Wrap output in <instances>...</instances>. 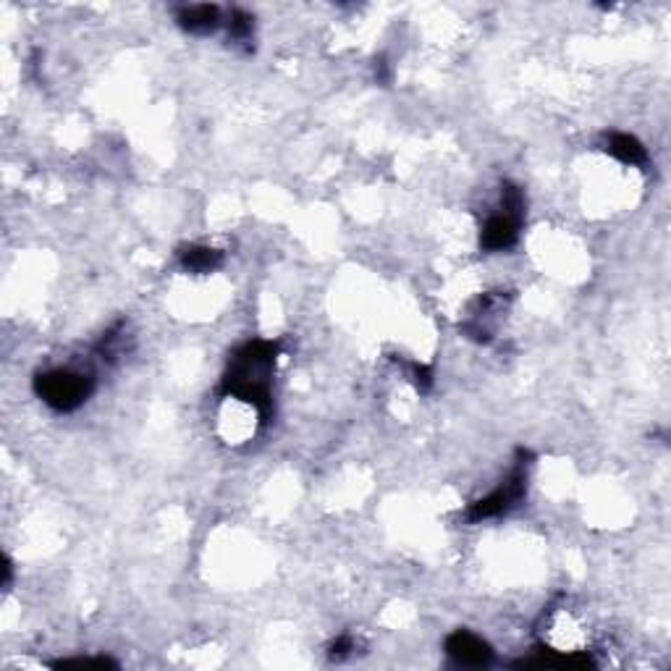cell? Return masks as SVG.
I'll use <instances>...</instances> for the list:
<instances>
[{"label": "cell", "mask_w": 671, "mask_h": 671, "mask_svg": "<svg viewBox=\"0 0 671 671\" xmlns=\"http://www.w3.org/2000/svg\"><path fill=\"white\" fill-rule=\"evenodd\" d=\"M278 355V341H250L231 356L229 373L223 377V394L250 401L263 422L273 412L271 373Z\"/></svg>", "instance_id": "1"}, {"label": "cell", "mask_w": 671, "mask_h": 671, "mask_svg": "<svg viewBox=\"0 0 671 671\" xmlns=\"http://www.w3.org/2000/svg\"><path fill=\"white\" fill-rule=\"evenodd\" d=\"M35 391L56 412H74L92 397L95 377L77 370H47L35 377Z\"/></svg>", "instance_id": "2"}, {"label": "cell", "mask_w": 671, "mask_h": 671, "mask_svg": "<svg viewBox=\"0 0 671 671\" xmlns=\"http://www.w3.org/2000/svg\"><path fill=\"white\" fill-rule=\"evenodd\" d=\"M527 467H530V454L520 451V461L514 464V470L509 472V478L480 501H475L467 509V520L470 522H480V520H490V517H501L506 511H511L517 503L524 499L527 490Z\"/></svg>", "instance_id": "3"}, {"label": "cell", "mask_w": 671, "mask_h": 671, "mask_svg": "<svg viewBox=\"0 0 671 671\" xmlns=\"http://www.w3.org/2000/svg\"><path fill=\"white\" fill-rule=\"evenodd\" d=\"M501 210L503 212L493 215V218H488V223H485V229H482L480 236L482 250L488 252L509 250V247H514V242H517V236H520V223H522L524 212H514V210L506 208Z\"/></svg>", "instance_id": "4"}, {"label": "cell", "mask_w": 671, "mask_h": 671, "mask_svg": "<svg viewBox=\"0 0 671 671\" xmlns=\"http://www.w3.org/2000/svg\"><path fill=\"white\" fill-rule=\"evenodd\" d=\"M446 653L459 664V666H488L493 661V650L490 645L480 640L478 635L467 632V629H457L454 635H449L446 640Z\"/></svg>", "instance_id": "5"}, {"label": "cell", "mask_w": 671, "mask_h": 671, "mask_svg": "<svg viewBox=\"0 0 671 671\" xmlns=\"http://www.w3.org/2000/svg\"><path fill=\"white\" fill-rule=\"evenodd\" d=\"M179 24L194 35H210L221 26V8L218 5H187L179 11Z\"/></svg>", "instance_id": "6"}, {"label": "cell", "mask_w": 671, "mask_h": 671, "mask_svg": "<svg viewBox=\"0 0 671 671\" xmlns=\"http://www.w3.org/2000/svg\"><path fill=\"white\" fill-rule=\"evenodd\" d=\"M606 152H611L616 160L629 163V166H645L648 163V150L643 147V142L635 139L632 134H622V131H611L608 134Z\"/></svg>", "instance_id": "7"}, {"label": "cell", "mask_w": 671, "mask_h": 671, "mask_svg": "<svg viewBox=\"0 0 671 671\" xmlns=\"http://www.w3.org/2000/svg\"><path fill=\"white\" fill-rule=\"evenodd\" d=\"M181 268L189 273H210L223 263V254L210 247H187L181 252Z\"/></svg>", "instance_id": "8"}, {"label": "cell", "mask_w": 671, "mask_h": 671, "mask_svg": "<svg viewBox=\"0 0 671 671\" xmlns=\"http://www.w3.org/2000/svg\"><path fill=\"white\" fill-rule=\"evenodd\" d=\"M229 35L233 40L247 42L252 37V16L247 11H231L229 16Z\"/></svg>", "instance_id": "9"}, {"label": "cell", "mask_w": 671, "mask_h": 671, "mask_svg": "<svg viewBox=\"0 0 671 671\" xmlns=\"http://www.w3.org/2000/svg\"><path fill=\"white\" fill-rule=\"evenodd\" d=\"M56 666L58 669H68V666H82V669L98 666V669H105V666H116V664L108 661V658H68V661H58Z\"/></svg>", "instance_id": "10"}, {"label": "cell", "mask_w": 671, "mask_h": 671, "mask_svg": "<svg viewBox=\"0 0 671 671\" xmlns=\"http://www.w3.org/2000/svg\"><path fill=\"white\" fill-rule=\"evenodd\" d=\"M412 377H415V383H418L419 391H428L430 386H433V370L428 367V365H412Z\"/></svg>", "instance_id": "11"}, {"label": "cell", "mask_w": 671, "mask_h": 671, "mask_svg": "<svg viewBox=\"0 0 671 671\" xmlns=\"http://www.w3.org/2000/svg\"><path fill=\"white\" fill-rule=\"evenodd\" d=\"M355 648V643H352V637L349 635H344V637H338L334 645H331V656L334 658H344V656H349Z\"/></svg>", "instance_id": "12"}]
</instances>
